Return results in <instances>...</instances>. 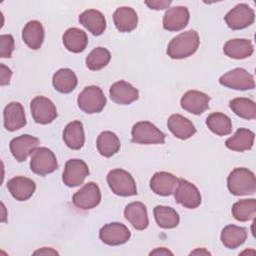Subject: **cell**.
<instances>
[{
  "instance_id": "6da1fadb",
  "label": "cell",
  "mask_w": 256,
  "mask_h": 256,
  "mask_svg": "<svg viewBox=\"0 0 256 256\" xmlns=\"http://www.w3.org/2000/svg\"><path fill=\"white\" fill-rule=\"evenodd\" d=\"M199 43V35L195 30L182 32L169 42L167 54L172 59L187 58L197 51Z\"/></svg>"
},
{
  "instance_id": "7a4b0ae2",
  "label": "cell",
  "mask_w": 256,
  "mask_h": 256,
  "mask_svg": "<svg viewBox=\"0 0 256 256\" xmlns=\"http://www.w3.org/2000/svg\"><path fill=\"white\" fill-rule=\"evenodd\" d=\"M227 187L235 196L254 194L256 191L255 175L247 168H235L227 178Z\"/></svg>"
},
{
  "instance_id": "3957f363",
  "label": "cell",
  "mask_w": 256,
  "mask_h": 256,
  "mask_svg": "<svg viewBox=\"0 0 256 256\" xmlns=\"http://www.w3.org/2000/svg\"><path fill=\"white\" fill-rule=\"evenodd\" d=\"M78 107L87 114L99 113L106 105V97L98 86H86L78 95Z\"/></svg>"
},
{
  "instance_id": "277c9868",
  "label": "cell",
  "mask_w": 256,
  "mask_h": 256,
  "mask_svg": "<svg viewBox=\"0 0 256 256\" xmlns=\"http://www.w3.org/2000/svg\"><path fill=\"white\" fill-rule=\"evenodd\" d=\"M107 183L112 192L118 196L128 197L137 194V187L133 177L123 169L117 168L109 171Z\"/></svg>"
},
{
  "instance_id": "5b68a950",
  "label": "cell",
  "mask_w": 256,
  "mask_h": 256,
  "mask_svg": "<svg viewBox=\"0 0 256 256\" xmlns=\"http://www.w3.org/2000/svg\"><path fill=\"white\" fill-rule=\"evenodd\" d=\"M132 142L136 144H163L165 134L149 121H140L131 130Z\"/></svg>"
},
{
  "instance_id": "8992f818",
  "label": "cell",
  "mask_w": 256,
  "mask_h": 256,
  "mask_svg": "<svg viewBox=\"0 0 256 256\" xmlns=\"http://www.w3.org/2000/svg\"><path fill=\"white\" fill-rule=\"evenodd\" d=\"M58 168V163L55 154L46 147L35 149L31 155L30 169L33 173L45 176L54 172Z\"/></svg>"
},
{
  "instance_id": "52a82bcc",
  "label": "cell",
  "mask_w": 256,
  "mask_h": 256,
  "mask_svg": "<svg viewBox=\"0 0 256 256\" xmlns=\"http://www.w3.org/2000/svg\"><path fill=\"white\" fill-rule=\"evenodd\" d=\"M219 83L227 88L241 91L251 90L255 87L253 75L243 68H235L226 72L220 77Z\"/></svg>"
},
{
  "instance_id": "ba28073f",
  "label": "cell",
  "mask_w": 256,
  "mask_h": 256,
  "mask_svg": "<svg viewBox=\"0 0 256 256\" xmlns=\"http://www.w3.org/2000/svg\"><path fill=\"white\" fill-rule=\"evenodd\" d=\"M30 110L33 120L38 124H49L57 117V110L54 103L44 96L33 98L30 103Z\"/></svg>"
},
{
  "instance_id": "9c48e42d",
  "label": "cell",
  "mask_w": 256,
  "mask_h": 256,
  "mask_svg": "<svg viewBox=\"0 0 256 256\" xmlns=\"http://www.w3.org/2000/svg\"><path fill=\"white\" fill-rule=\"evenodd\" d=\"M254 19V10L245 3L236 5L224 17L227 26L233 30H240L250 26L253 24Z\"/></svg>"
},
{
  "instance_id": "30bf717a",
  "label": "cell",
  "mask_w": 256,
  "mask_h": 256,
  "mask_svg": "<svg viewBox=\"0 0 256 256\" xmlns=\"http://www.w3.org/2000/svg\"><path fill=\"white\" fill-rule=\"evenodd\" d=\"M174 198L177 203L188 209H195L201 204V194L198 188L185 179H179Z\"/></svg>"
},
{
  "instance_id": "8fae6325",
  "label": "cell",
  "mask_w": 256,
  "mask_h": 256,
  "mask_svg": "<svg viewBox=\"0 0 256 256\" xmlns=\"http://www.w3.org/2000/svg\"><path fill=\"white\" fill-rule=\"evenodd\" d=\"M101 201V191L94 182L86 183L80 190L74 193L72 202L78 209L89 210L96 207Z\"/></svg>"
},
{
  "instance_id": "7c38bea8",
  "label": "cell",
  "mask_w": 256,
  "mask_h": 256,
  "mask_svg": "<svg viewBox=\"0 0 256 256\" xmlns=\"http://www.w3.org/2000/svg\"><path fill=\"white\" fill-rule=\"evenodd\" d=\"M129 229L122 223L112 222L105 224L99 231L100 240L110 246H117L126 243L130 239Z\"/></svg>"
},
{
  "instance_id": "4fadbf2b",
  "label": "cell",
  "mask_w": 256,
  "mask_h": 256,
  "mask_svg": "<svg viewBox=\"0 0 256 256\" xmlns=\"http://www.w3.org/2000/svg\"><path fill=\"white\" fill-rule=\"evenodd\" d=\"M88 175L89 168L83 160L69 159L65 164L62 180L66 186L76 187L81 185Z\"/></svg>"
},
{
  "instance_id": "5bb4252c",
  "label": "cell",
  "mask_w": 256,
  "mask_h": 256,
  "mask_svg": "<svg viewBox=\"0 0 256 256\" xmlns=\"http://www.w3.org/2000/svg\"><path fill=\"white\" fill-rule=\"evenodd\" d=\"M40 141L37 137L23 134L21 136L15 137L10 141L9 148L13 155V157L18 162H23L27 159L29 155H31L35 149H37Z\"/></svg>"
},
{
  "instance_id": "9a60e30c",
  "label": "cell",
  "mask_w": 256,
  "mask_h": 256,
  "mask_svg": "<svg viewBox=\"0 0 256 256\" xmlns=\"http://www.w3.org/2000/svg\"><path fill=\"white\" fill-rule=\"evenodd\" d=\"M210 97L197 90L187 91L180 100L181 107L194 115H200L209 108Z\"/></svg>"
},
{
  "instance_id": "2e32d148",
  "label": "cell",
  "mask_w": 256,
  "mask_h": 256,
  "mask_svg": "<svg viewBox=\"0 0 256 256\" xmlns=\"http://www.w3.org/2000/svg\"><path fill=\"white\" fill-rule=\"evenodd\" d=\"M189 10L185 6L168 8L163 16V28L167 31H180L189 22Z\"/></svg>"
},
{
  "instance_id": "e0dca14e",
  "label": "cell",
  "mask_w": 256,
  "mask_h": 256,
  "mask_svg": "<svg viewBox=\"0 0 256 256\" xmlns=\"http://www.w3.org/2000/svg\"><path fill=\"white\" fill-rule=\"evenodd\" d=\"M109 95L113 102L120 105L131 104L139 98L138 90L124 80L113 83L109 89Z\"/></svg>"
},
{
  "instance_id": "ac0fdd59",
  "label": "cell",
  "mask_w": 256,
  "mask_h": 256,
  "mask_svg": "<svg viewBox=\"0 0 256 256\" xmlns=\"http://www.w3.org/2000/svg\"><path fill=\"white\" fill-rule=\"evenodd\" d=\"M3 124L7 131L13 132L26 125L24 108L19 102H10L3 111Z\"/></svg>"
},
{
  "instance_id": "d6986e66",
  "label": "cell",
  "mask_w": 256,
  "mask_h": 256,
  "mask_svg": "<svg viewBox=\"0 0 256 256\" xmlns=\"http://www.w3.org/2000/svg\"><path fill=\"white\" fill-rule=\"evenodd\" d=\"M178 181L179 179L169 172H156L150 179V188L157 195L169 196L174 193Z\"/></svg>"
},
{
  "instance_id": "ffe728a7",
  "label": "cell",
  "mask_w": 256,
  "mask_h": 256,
  "mask_svg": "<svg viewBox=\"0 0 256 256\" xmlns=\"http://www.w3.org/2000/svg\"><path fill=\"white\" fill-rule=\"evenodd\" d=\"M7 188L10 194L18 201L28 200L35 192V182L24 176H16L7 182Z\"/></svg>"
},
{
  "instance_id": "44dd1931",
  "label": "cell",
  "mask_w": 256,
  "mask_h": 256,
  "mask_svg": "<svg viewBox=\"0 0 256 256\" xmlns=\"http://www.w3.org/2000/svg\"><path fill=\"white\" fill-rule=\"evenodd\" d=\"M124 216L136 230H144L149 225L146 206L141 202H131L124 209Z\"/></svg>"
},
{
  "instance_id": "7402d4cb",
  "label": "cell",
  "mask_w": 256,
  "mask_h": 256,
  "mask_svg": "<svg viewBox=\"0 0 256 256\" xmlns=\"http://www.w3.org/2000/svg\"><path fill=\"white\" fill-rule=\"evenodd\" d=\"M167 126L175 137L182 140L188 139L196 133L194 124L180 114L171 115L167 120Z\"/></svg>"
},
{
  "instance_id": "603a6c76",
  "label": "cell",
  "mask_w": 256,
  "mask_h": 256,
  "mask_svg": "<svg viewBox=\"0 0 256 256\" xmlns=\"http://www.w3.org/2000/svg\"><path fill=\"white\" fill-rule=\"evenodd\" d=\"M79 22L95 36L101 35L106 29L104 15L96 9H88L79 15Z\"/></svg>"
},
{
  "instance_id": "cb8c5ba5",
  "label": "cell",
  "mask_w": 256,
  "mask_h": 256,
  "mask_svg": "<svg viewBox=\"0 0 256 256\" xmlns=\"http://www.w3.org/2000/svg\"><path fill=\"white\" fill-rule=\"evenodd\" d=\"M113 21L115 27L120 32H131L138 24V16L136 11L131 7H119L113 13Z\"/></svg>"
},
{
  "instance_id": "d4e9b609",
  "label": "cell",
  "mask_w": 256,
  "mask_h": 256,
  "mask_svg": "<svg viewBox=\"0 0 256 256\" xmlns=\"http://www.w3.org/2000/svg\"><path fill=\"white\" fill-rule=\"evenodd\" d=\"M254 47L249 39H231L223 46V52L226 56L233 59H245L253 54Z\"/></svg>"
},
{
  "instance_id": "484cf974",
  "label": "cell",
  "mask_w": 256,
  "mask_h": 256,
  "mask_svg": "<svg viewBox=\"0 0 256 256\" xmlns=\"http://www.w3.org/2000/svg\"><path fill=\"white\" fill-rule=\"evenodd\" d=\"M63 140L66 146L70 149H81L85 143V135L82 122L75 120L68 123L63 131Z\"/></svg>"
},
{
  "instance_id": "4316f807",
  "label": "cell",
  "mask_w": 256,
  "mask_h": 256,
  "mask_svg": "<svg viewBox=\"0 0 256 256\" xmlns=\"http://www.w3.org/2000/svg\"><path fill=\"white\" fill-rule=\"evenodd\" d=\"M44 28L41 22L37 20L27 22L22 30L23 41L29 48L33 50H37L41 47L44 41Z\"/></svg>"
},
{
  "instance_id": "83f0119b",
  "label": "cell",
  "mask_w": 256,
  "mask_h": 256,
  "mask_svg": "<svg viewBox=\"0 0 256 256\" xmlns=\"http://www.w3.org/2000/svg\"><path fill=\"white\" fill-rule=\"evenodd\" d=\"M65 48L73 53H80L85 50L88 44V38L86 32L78 28L67 29L62 37Z\"/></svg>"
},
{
  "instance_id": "f1b7e54d",
  "label": "cell",
  "mask_w": 256,
  "mask_h": 256,
  "mask_svg": "<svg viewBox=\"0 0 256 256\" xmlns=\"http://www.w3.org/2000/svg\"><path fill=\"white\" fill-rule=\"evenodd\" d=\"M77 83L78 80L76 74L69 68L59 69L54 73L52 78L54 89L63 94L72 92L76 88Z\"/></svg>"
},
{
  "instance_id": "f546056e",
  "label": "cell",
  "mask_w": 256,
  "mask_h": 256,
  "mask_svg": "<svg viewBox=\"0 0 256 256\" xmlns=\"http://www.w3.org/2000/svg\"><path fill=\"white\" fill-rule=\"evenodd\" d=\"M255 134L246 128H239L235 134L229 137L225 145L228 149L238 152H243L246 150H250L254 144Z\"/></svg>"
},
{
  "instance_id": "4dcf8cb0",
  "label": "cell",
  "mask_w": 256,
  "mask_h": 256,
  "mask_svg": "<svg viewBox=\"0 0 256 256\" xmlns=\"http://www.w3.org/2000/svg\"><path fill=\"white\" fill-rule=\"evenodd\" d=\"M246 238V228L233 224L225 226L221 232V242L228 249H236L245 242Z\"/></svg>"
},
{
  "instance_id": "1f68e13d",
  "label": "cell",
  "mask_w": 256,
  "mask_h": 256,
  "mask_svg": "<svg viewBox=\"0 0 256 256\" xmlns=\"http://www.w3.org/2000/svg\"><path fill=\"white\" fill-rule=\"evenodd\" d=\"M98 152L104 157H111L116 154L121 146L118 136L111 131H103L99 134L96 142Z\"/></svg>"
},
{
  "instance_id": "d6a6232c",
  "label": "cell",
  "mask_w": 256,
  "mask_h": 256,
  "mask_svg": "<svg viewBox=\"0 0 256 256\" xmlns=\"http://www.w3.org/2000/svg\"><path fill=\"white\" fill-rule=\"evenodd\" d=\"M153 214L158 226L164 229L175 228L180 222V217L176 210L169 206L158 205L154 208Z\"/></svg>"
},
{
  "instance_id": "836d02e7",
  "label": "cell",
  "mask_w": 256,
  "mask_h": 256,
  "mask_svg": "<svg viewBox=\"0 0 256 256\" xmlns=\"http://www.w3.org/2000/svg\"><path fill=\"white\" fill-rule=\"evenodd\" d=\"M206 125L211 132L219 136H225L232 131L231 119L223 113L214 112L206 118Z\"/></svg>"
},
{
  "instance_id": "e575fe53",
  "label": "cell",
  "mask_w": 256,
  "mask_h": 256,
  "mask_svg": "<svg viewBox=\"0 0 256 256\" xmlns=\"http://www.w3.org/2000/svg\"><path fill=\"white\" fill-rule=\"evenodd\" d=\"M231 212L233 217L240 222L253 220L256 215V200L254 198L239 200L233 204Z\"/></svg>"
},
{
  "instance_id": "d590c367",
  "label": "cell",
  "mask_w": 256,
  "mask_h": 256,
  "mask_svg": "<svg viewBox=\"0 0 256 256\" xmlns=\"http://www.w3.org/2000/svg\"><path fill=\"white\" fill-rule=\"evenodd\" d=\"M230 109L239 117L247 120L256 118V104L249 98H234L229 102Z\"/></svg>"
},
{
  "instance_id": "8d00e7d4",
  "label": "cell",
  "mask_w": 256,
  "mask_h": 256,
  "mask_svg": "<svg viewBox=\"0 0 256 256\" xmlns=\"http://www.w3.org/2000/svg\"><path fill=\"white\" fill-rule=\"evenodd\" d=\"M111 54L104 47L94 48L86 57V66L92 71H97L104 68L110 61Z\"/></svg>"
},
{
  "instance_id": "74e56055",
  "label": "cell",
  "mask_w": 256,
  "mask_h": 256,
  "mask_svg": "<svg viewBox=\"0 0 256 256\" xmlns=\"http://www.w3.org/2000/svg\"><path fill=\"white\" fill-rule=\"evenodd\" d=\"M0 57L10 58L14 50V38L11 34H2L0 36Z\"/></svg>"
},
{
  "instance_id": "f35d334b",
  "label": "cell",
  "mask_w": 256,
  "mask_h": 256,
  "mask_svg": "<svg viewBox=\"0 0 256 256\" xmlns=\"http://www.w3.org/2000/svg\"><path fill=\"white\" fill-rule=\"evenodd\" d=\"M12 76V71L10 68H8L7 66H5L4 64H0V84L1 86H5L8 85L10 82Z\"/></svg>"
},
{
  "instance_id": "ab89813d",
  "label": "cell",
  "mask_w": 256,
  "mask_h": 256,
  "mask_svg": "<svg viewBox=\"0 0 256 256\" xmlns=\"http://www.w3.org/2000/svg\"><path fill=\"white\" fill-rule=\"evenodd\" d=\"M171 3H172V1H168V0H152V1H145V4H146L150 9H154V10H162V9L168 8Z\"/></svg>"
},
{
  "instance_id": "60d3db41",
  "label": "cell",
  "mask_w": 256,
  "mask_h": 256,
  "mask_svg": "<svg viewBox=\"0 0 256 256\" xmlns=\"http://www.w3.org/2000/svg\"><path fill=\"white\" fill-rule=\"evenodd\" d=\"M33 254H34V255H36V254H40V255H51V254H54V255H55V254H58V252L55 251V250H53L52 248L44 247V248H42V249H39V250L35 251Z\"/></svg>"
},
{
  "instance_id": "b9f144b4",
  "label": "cell",
  "mask_w": 256,
  "mask_h": 256,
  "mask_svg": "<svg viewBox=\"0 0 256 256\" xmlns=\"http://www.w3.org/2000/svg\"><path fill=\"white\" fill-rule=\"evenodd\" d=\"M150 255H173V253L171 251H169L168 249L161 247V248H156L155 250L151 251Z\"/></svg>"
},
{
  "instance_id": "7bdbcfd3",
  "label": "cell",
  "mask_w": 256,
  "mask_h": 256,
  "mask_svg": "<svg viewBox=\"0 0 256 256\" xmlns=\"http://www.w3.org/2000/svg\"><path fill=\"white\" fill-rule=\"evenodd\" d=\"M190 254H191V255H192V254H193V255H194V254H205V255H209L210 253H209L207 250H205V249L202 248V249H196L195 251H192Z\"/></svg>"
},
{
  "instance_id": "ee69618b",
  "label": "cell",
  "mask_w": 256,
  "mask_h": 256,
  "mask_svg": "<svg viewBox=\"0 0 256 256\" xmlns=\"http://www.w3.org/2000/svg\"><path fill=\"white\" fill-rule=\"evenodd\" d=\"M1 206H2V209H3V216H2L1 221H2V222H5V221H6V219H5V217H6V215H5V206H4L3 203H1Z\"/></svg>"
}]
</instances>
